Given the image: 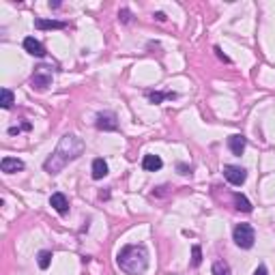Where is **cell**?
<instances>
[{
  "label": "cell",
  "mask_w": 275,
  "mask_h": 275,
  "mask_svg": "<svg viewBox=\"0 0 275 275\" xmlns=\"http://www.w3.org/2000/svg\"><path fill=\"white\" fill-rule=\"evenodd\" d=\"M0 93H3V108H5V110H9L11 105H13V101H15L13 93H11L9 88H3V90H0Z\"/></svg>",
  "instance_id": "obj_17"
},
{
  "label": "cell",
  "mask_w": 275,
  "mask_h": 275,
  "mask_svg": "<svg viewBox=\"0 0 275 275\" xmlns=\"http://www.w3.org/2000/svg\"><path fill=\"white\" fill-rule=\"evenodd\" d=\"M213 275H230V266H228L226 262L217 260L215 264H213Z\"/></svg>",
  "instance_id": "obj_18"
},
{
  "label": "cell",
  "mask_w": 275,
  "mask_h": 275,
  "mask_svg": "<svg viewBox=\"0 0 275 275\" xmlns=\"http://www.w3.org/2000/svg\"><path fill=\"white\" fill-rule=\"evenodd\" d=\"M224 177L230 185L241 187L243 183L247 181V172H245V168H241V166H226L224 168Z\"/></svg>",
  "instance_id": "obj_5"
},
{
  "label": "cell",
  "mask_w": 275,
  "mask_h": 275,
  "mask_svg": "<svg viewBox=\"0 0 275 275\" xmlns=\"http://www.w3.org/2000/svg\"><path fill=\"white\" fill-rule=\"evenodd\" d=\"M105 174H108V164H105L101 157H97L93 162V179L99 181V179H103Z\"/></svg>",
  "instance_id": "obj_13"
},
{
  "label": "cell",
  "mask_w": 275,
  "mask_h": 275,
  "mask_svg": "<svg viewBox=\"0 0 275 275\" xmlns=\"http://www.w3.org/2000/svg\"><path fill=\"white\" fill-rule=\"evenodd\" d=\"M162 166H164V162L159 155H144V159H142V168L147 172H157V170H162Z\"/></svg>",
  "instance_id": "obj_12"
},
{
  "label": "cell",
  "mask_w": 275,
  "mask_h": 275,
  "mask_svg": "<svg viewBox=\"0 0 275 275\" xmlns=\"http://www.w3.org/2000/svg\"><path fill=\"white\" fill-rule=\"evenodd\" d=\"M155 18H157V20H159V22H164V20H166V15H164V13H162V11H159V13H155Z\"/></svg>",
  "instance_id": "obj_24"
},
{
  "label": "cell",
  "mask_w": 275,
  "mask_h": 275,
  "mask_svg": "<svg viewBox=\"0 0 275 275\" xmlns=\"http://www.w3.org/2000/svg\"><path fill=\"white\" fill-rule=\"evenodd\" d=\"M116 262L127 275H142L149 269V251L144 245H125L118 251Z\"/></svg>",
  "instance_id": "obj_2"
},
{
  "label": "cell",
  "mask_w": 275,
  "mask_h": 275,
  "mask_svg": "<svg viewBox=\"0 0 275 275\" xmlns=\"http://www.w3.org/2000/svg\"><path fill=\"white\" fill-rule=\"evenodd\" d=\"M254 275H269V271H266L264 264H260V266H258V269L254 271Z\"/></svg>",
  "instance_id": "obj_22"
},
{
  "label": "cell",
  "mask_w": 275,
  "mask_h": 275,
  "mask_svg": "<svg viewBox=\"0 0 275 275\" xmlns=\"http://www.w3.org/2000/svg\"><path fill=\"white\" fill-rule=\"evenodd\" d=\"M50 206L58 213V215H67V213H69V200H67V196L60 194V192L52 194V198H50Z\"/></svg>",
  "instance_id": "obj_7"
},
{
  "label": "cell",
  "mask_w": 275,
  "mask_h": 275,
  "mask_svg": "<svg viewBox=\"0 0 275 275\" xmlns=\"http://www.w3.org/2000/svg\"><path fill=\"white\" fill-rule=\"evenodd\" d=\"M149 99L153 103H162L166 99H177V93H159V90H155V93H149Z\"/></svg>",
  "instance_id": "obj_15"
},
{
  "label": "cell",
  "mask_w": 275,
  "mask_h": 275,
  "mask_svg": "<svg viewBox=\"0 0 275 275\" xmlns=\"http://www.w3.org/2000/svg\"><path fill=\"white\" fill-rule=\"evenodd\" d=\"M28 129H30V123H22V127H11L9 133L15 135V133H20V131H28Z\"/></svg>",
  "instance_id": "obj_20"
},
{
  "label": "cell",
  "mask_w": 275,
  "mask_h": 275,
  "mask_svg": "<svg viewBox=\"0 0 275 275\" xmlns=\"http://www.w3.org/2000/svg\"><path fill=\"white\" fill-rule=\"evenodd\" d=\"M37 258H39V266L45 271V269H48V266H50V262H52V251L43 249V251H39V256H37Z\"/></svg>",
  "instance_id": "obj_16"
},
{
  "label": "cell",
  "mask_w": 275,
  "mask_h": 275,
  "mask_svg": "<svg viewBox=\"0 0 275 275\" xmlns=\"http://www.w3.org/2000/svg\"><path fill=\"white\" fill-rule=\"evenodd\" d=\"M118 18H120V22H125V24H127V22H131V13H129L127 9H123L118 13Z\"/></svg>",
  "instance_id": "obj_21"
},
{
  "label": "cell",
  "mask_w": 275,
  "mask_h": 275,
  "mask_svg": "<svg viewBox=\"0 0 275 275\" xmlns=\"http://www.w3.org/2000/svg\"><path fill=\"white\" fill-rule=\"evenodd\" d=\"M0 168H3L5 174H13L18 170H24V162L18 159V157H5L3 162H0Z\"/></svg>",
  "instance_id": "obj_9"
},
{
  "label": "cell",
  "mask_w": 275,
  "mask_h": 275,
  "mask_svg": "<svg viewBox=\"0 0 275 275\" xmlns=\"http://www.w3.org/2000/svg\"><path fill=\"white\" fill-rule=\"evenodd\" d=\"M82 153H84V142H82V138L75 135V133H67V135L60 138L56 151L52 153L48 159H45L43 170L50 172V174L63 172V168H65L67 164L75 162V159H78Z\"/></svg>",
  "instance_id": "obj_1"
},
{
  "label": "cell",
  "mask_w": 275,
  "mask_h": 275,
  "mask_svg": "<svg viewBox=\"0 0 275 275\" xmlns=\"http://www.w3.org/2000/svg\"><path fill=\"white\" fill-rule=\"evenodd\" d=\"M35 28H39V30H63L67 28L65 22H58V20H35Z\"/></svg>",
  "instance_id": "obj_11"
},
{
  "label": "cell",
  "mask_w": 275,
  "mask_h": 275,
  "mask_svg": "<svg viewBox=\"0 0 275 275\" xmlns=\"http://www.w3.org/2000/svg\"><path fill=\"white\" fill-rule=\"evenodd\" d=\"M30 82H33L35 88L45 90V88H48L50 84H52V67H48V65L37 67L35 73H33V78H30Z\"/></svg>",
  "instance_id": "obj_4"
},
{
  "label": "cell",
  "mask_w": 275,
  "mask_h": 275,
  "mask_svg": "<svg viewBox=\"0 0 275 275\" xmlns=\"http://www.w3.org/2000/svg\"><path fill=\"white\" fill-rule=\"evenodd\" d=\"M232 239H234V243L241 249H249L251 245H254V241H256V232H254V228H251L249 224H239L234 228V232H232Z\"/></svg>",
  "instance_id": "obj_3"
},
{
  "label": "cell",
  "mask_w": 275,
  "mask_h": 275,
  "mask_svg": "<svg viewBox=\"0 0 275 275\" xmlns=\"http://www.w3.org/2000/svg\"><path fill=\"white\" fill-rule=\"evenodd\" d=\"M24 50L28 52L30 56H37V58H43L45 56V48L43 43H39L35 37H26L24 39Z\"/></svg>",
  "instance_id": "obj_8"
},
{
  "label": "cell",
  "mask_w": 275,
  "mask_h": 275,
  "mask_svg": "<svg viewBox=\"0 0 275 275\" xmlns=\"http://www.w3.org/2000/svg\"><path fill=\"white\" fill-rule=\"evenodd\" d=\"M245 138H243L241 133H234V135H230L228 138V149L232 151V155H243V151H245Z\"/></svg>",
  "instance_id": "obj_10"
},
{
  "label": "cell",
  "mask_w": 275,
  "mask_h": 275,
  "mask_svg": "<svg viewBox=\"0 0 275 275\" xmlns=\"http://www.w3.org/2000/svg\"><path fill=\"white\" fill-rule=\"evenodd\" d=\"M215 52H217V56H219L221 60H226V63H228V60H230V58H228V56H226V54H224V52H221L219 48H215Z\"/></svg>",
  "instance_id": "obj_23"
},
{
  "label": "cell",
  "mask_w": 275,
  "mask_h": 275,
  "mask_svg": "<svg viewBox=\"0 0 275 275\" xmlns=\"http://www.w3.org/2000/svg\"><path fill=\"white\" fill-rule=\"evenodd\" d=\"M234 206L239 211H243V213H251V202L247 200L245 196H241V194H234Z\"/></svg>",
  "instance_id": "obj_14"
},
{
  "label": "cell",
  "mask_w": 275,
  "mask_h": 275,
  "mask_svg": "<svg viewBox=\"0 0 275 275\" xmlns=\"http://www.w3.org/2000/svg\"><path fill=\"white\" fill-rule=\"evenodd\" d=\"M200 262H202V249H200V245H194L192 247V264L200 266Z\"/></svg>",
  "instance_id": "obj_19"
},
{
  "label": "cell",
  "mask_w": 275,
  "mask_h": 275,
  "mask_svg": "<svg viewBox=\"0 0 275 275\" xmlns=\"http://www.w3.org/2000/svg\"><path fill=\"white\" fill-rule=\"evenodd\" d=\"M95 127L101 129V131H116V129H118L116 114H114V112H101V114H97Z\"/></svg>",
  "instance_id": "obj_6"
}]
</instances>
